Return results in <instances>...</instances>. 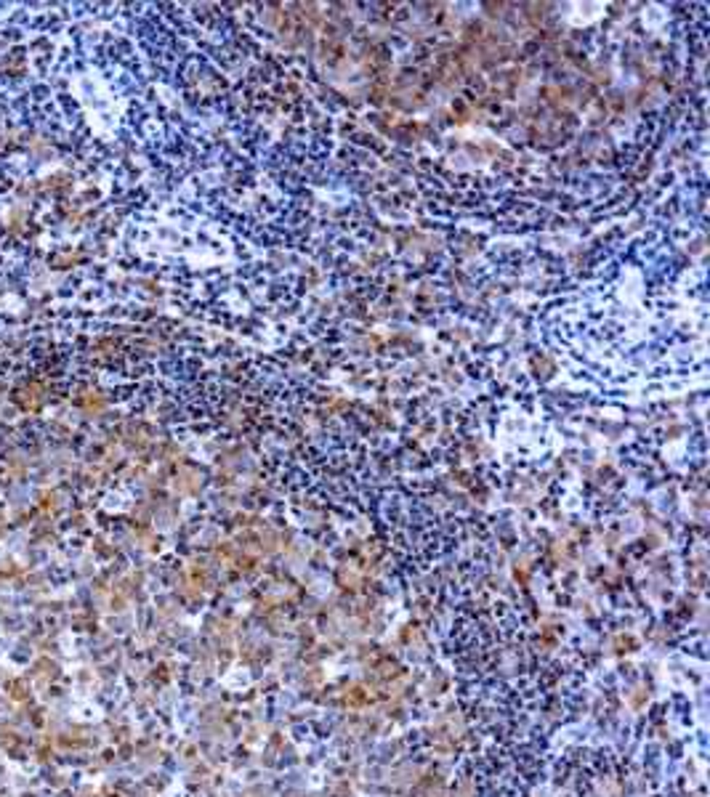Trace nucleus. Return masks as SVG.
Returning a JSON list of instances; mask_svg holds the SVG:
<instances>
[{
    "label": "nucleus",
    "instance_id": "nucleus-1",
    "mask_svg": "<svg viewBox=\"0 0 710 797\" xmlns=\"http://www.w3.org/2000/svg\"><path fill=\"white\" fill-rule=\"evenodd\" d=\"M8 659H14L17 664H30V659H32V651H30V648H24V651H19V648H11V651H8Z\"/></svg>",
    "mask_w": 710,
    "mask_h": 797
}]
</instances>
